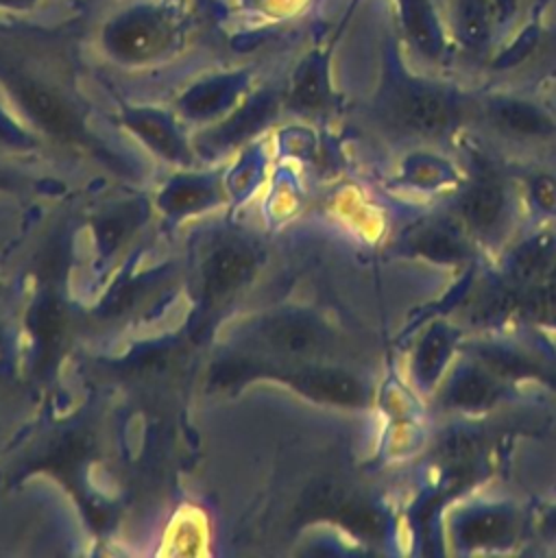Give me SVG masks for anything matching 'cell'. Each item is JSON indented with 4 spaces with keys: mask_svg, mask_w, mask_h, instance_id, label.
<instances>
[{
    "mask_svg": "<svg viewBox=\"0 0 556 558\" xmlns=\"http://www.w3.org/2000/svg\"><path fill=\"white\" fill-rule=\"evenodd\" d=\"M174 37L172 13L157 4L124 9L102 31V44L120 61H150L159 57Z\"/></svg>",
    "mask_w": 556,
    "mask_h": 558,
    "instance_id": "obj_1",
    "label": "cell"
},
{
    "mask_svg": "<svg viewBox=\"0 0 556 558\" xmlns=\"http://www.w3.org/2000/svg\"><path fill=\"white\" fill-rule=\"evenodd\" d=\"M390 109L403 129L419 135H438L443 133L456 113L454 100L438 87L406 81L392 89Z\"/></svg>",
    "mask_w": 556,
    "mask_h": 558,
    "instance_id": "obj_2",
    "label": "cell"
},
{
    "mask_svg": "<svg viewBox=\"0 0 556 558\" xmlns=\"http://www.w3.org/2000/svg\"><path fill=\"white\" fill-rule=\"evenodd\" d=\"M299 392L331 405L360 408L366 403V388L351 373L327 366H301L281 375Z\"/></svg>",
    "mask_w": 556,
    "mask_h": 558,
    "instance_id": "obj_3",
    "label": "cell"
},
{
    "mask_svg": "<svg viewBox=\"0 0 556 558\" xmlns=\"http://www.w3.org/2000/svg\"><path fill=\"white\" fill-rule=\"evenodd\" d=\"M9 87L22 109L48 133L57 137H76L81 126L74 111L52 89L26 76H11Z\"/></svg>",
    "mask_w": 556,
    "mask_h": 558,
    "instance_id": "obj_4",
    "label": "cell"
},
{
    "mask_svg": "<svg viewBox=\"0 0 556 558\" xmlns=\"http://www.w3.org/2000/svg\"><path fill=\"white\" fill-rule=\"evenodd\" d=\"M259 338L273 351L290 357H307L327 344L325 329L303 314H277L259 325Z\"/></svg>",
    "mask_w": 556,
    "mask_h": 558,
    "instance_id": "obj_5",
    "label": "cell"
},
{
    "mask_svg": "<svg viewBox=\"0 0 556 558\" xmlns=\"http://www.w3.org/2000/svg\"><path fill=\"white\" fill-rule=\"evenodd\" d=\"M486 118L499 133L517 140H539L556 133V122L545 109L517 96L488 98Z\"/></svg>",
    "mask_w": 556,
    "mask_h": 558,
    "instance_id": "obj_6",
    "label": "cell"
},
{
    "mask_svg": "<svg viewBox=\"0 0 556 558\" xmlns=\"http://www.w3.org/2000/svg\"><path fill=\"white\" fill-rule=\"evenodd\" d=\"M454 538L467 549L501 545L515 534V514L504 506H471L454 521Z\"/></svg>",
    "mask_w": 556,
    "mask_h": 558,
    "instance_id": "obj_7",
    "label": "cell"
},
{
    "mask_svg": "<svg viewBox=\"0 0 556 558\" xmlns=\"http://www.w3.org/2000/svg\"><path fill=\"white\" fill-rule=\"evenodd\" d=\"M399 22L408 44L427 61H438L445 52V31L434 0H397Z\"/></svg>",
    "mask_w": 556,
    "mask_h": 558,
    "instance_id": "obj_8",
    "label": "cell"
},
{
    "mask_svg": "<svg viewBox=\"0 0 556 558\" xmlns=\"http://www.w3.org/2000/svg\"><path fill=\"white\" fill-rule=\"evenodd\" d=\"M447 17L454 39L467 52H482L495 35L488 0H447Z\"/></svg>",
    "mask_w": 556,
    "mask_h": 558,
    "instance_id": "obj_9",
    "label": "cell"
},
{
    "mask_svg": "<svg viewBox=\"0 0 556 558\" xmlns=\"http://www.w3.org/2000/svg\"><path fill=\"white\" fill-rule=\"evenodd\" d=\"M253 268V257L242 246H222L205 264V294L209 299H220L240 286Z\"/></svg>",
    "mask_w": 556,
    "mask_h": 558,
    "instance_id": "obj_10",
    "label": "cell"
},
{
    "mask_svg": "<svg viewBox=\"0 0 556 558\" xmlns=\"http://www.w3.org/2000/svg\"><path fill=\"white\" fill-rule=\"evenodd\" d=\"M501 395V386L495 379V373L482 371L480 366L460 368L449 386L445 388V401L462 410H480L495 403Z\"/></svg>",
    "mask_w": 556,
    "mask_h": 558,
    "instance_id": "obj_11",
    "label": "cell"
},
{
    "mask_svg": "<svg viewBox=\"0 0 556 558\" xmlns=\"http://www.w3.org/2000/svg\"><path fill=\"white\" fill-rule=\"evenodd\" d=\"M554 264H556V238L549 233H541L517 246V251L508 262V275L517 286L530 288L532 283L543 279Z\"/></svg>",
    "mask_w": 556,
    "mask_h": 558,
    "instance_id": "obj_12",
    "label": "cell"
},
{
    "mask_svg": "<svg viewBox=\"0 0 556 558\" xmlns=\"http://www.w3.org/2000/svg\"><path fill=\"white\" fill-rule=\"evenodd\" d=\"M454 351V333L445 325L427 329L414 353V377L423 388H430L443 375Z\"/></svg>",
    "mask_w": 556,
    "mask_h": 558,
    "instance_id": "obj_13",
    "label": "cell"
},
{
    "mask_svg": "<svg viewBox=\"0 0 556 558\" xmlns=\"http://www.w3.org/2000/svg\"><path fill=\"white\" fill-rule=\"evenodd\" d=\"M458 209L467 227H471L473 231H488L501 218L504 190L497 183L480 181L462 194Z\"/></svg>",
    "mask_w": 556,
    "mask_h": 558,
    "instance_id": "obj_14",
    "label": "cell"
},
{
    "mask_svg": "<svg viewBox=\"0 0 556 558\" xmlns=\"http://www.w3.org/2000/svg\"><path fill=\"white\" fill-rule=\"evenodd\" d=\"M240 87H242L240 76L211 78V81H205V83L192 87L183 96L181 107L185 109V113H190L194 118H205V116H211V113L225 109L235 98Z\"/></svg>",
    "mask_w": 556,
    "mask_h": 558,
    "instance_id": "obj_15",
    "label": "cell"
},
{
    "mask_svg": "<svg viewBox=\"0 0 556 558\" xmlns=\"http://www.w3.org/2000/svg\"><path fill=\"white\" fill-rule=\"evenodd\" d=\"M126 124L157 153L166 155L168 159H181L183 144L166 118L153 111H131L126 116Z\"/></svg>",
    "mask_w": 556,
    "mask_h": 558,
    "instance_id": "obj_16",
    "label": "cell"
},
{
    "mask_svg": "<svg viewBox=\"0 0 556 558\" xmlns=\"http://www.w3.org/2000/svg\"><path fill=\"white\" fill-rule=\"evenodd\" d=\"M414 248H416V253H421L434 262H458L464 257V246H462L460 238L443 225L423 229L414 238Z\"/></svg>",
    "mask_w": 556,
    "mask_h": 558,
    "instance_id": "obj_17",
    "label": "cell"
},
{
    "mask_svg": "<svg viewBox=\"0 0 556 558\" xmlns=\"http://www.w3.org/2000/svg\"><path fill=\"white\" fill-rule=\"evenodd\" d=\"M523 290L525 292H523L521 310L534 318L556 323V264L543 279H539L536 283Z\"/></svg>",
    "mask_w": 556,
    "mask_h": 558,
    "instance_id": "obj_18",
    "label": "cell"
},
{
    "mask_svg": "<svg viewBox=\"0 0 556 558\" xmlns=\"http://www.w3.org/2000/svg\"><path fill=\"white\" fill-rule=\"evenodd\" d=\"M325 100V72L321 61H310L301 70L294 89H292V102L305 109L318 107Z\"/></svg>",
    "mask_w": 556,
    "mask_h": 558,
    "instance_id": "obj_19",
    "label": "cell"
},
{
    "mask_svg": "<svg viewBox=\"0 0 556 558\" xmlns=\"http://www.w3.org/2000/svg\"><path fill=\"white\" fill-rule=\"evenodd\" d=\"M209 190L203 183H177L166 190L161 196V205H166L170 211H190L196 207H203L209 201Z\"/></svg>",
    "mask_w": 556,
    "mask_h": 558,
    "instance_id": "obj_20",
    "label": "cell"
},
{
    "mask_svg": "<svg viewBox=\"0 0 556 558\" xmlns=\"http://www.w3.org/2000/svg\"><path fill=\"white\" fill-rule=\"evenodd\" d=\"M475 456H478V445L469 434H454L443 445V460L447 462V466L456 471L471 466L475 462Z\"/></svg>",
    "mask_w": 556,
    "mask_h": 558,
    "instance_id": "obj_21",
    "label": "cell"
},
{
    "mask_svg": "<svg viewBox=\"0 0 556 558\" xmlns=\"http://www.w3.org/2000/svg\"><path fill=\"white\" fill-rule=\"evenodd\" d=\"M530 198L536 209L556 216V179L549 174H536L530 181Z\"/></svg>",
    "mask_w": 556,
    "mask_h": 558,
    "instance_id": "obj_22",
    "label": "cell"
},
{
    "mask_svg": "<svg viewBox=\"0 0 556 558\" xmlns=\"http://www.w3.org/2000/svg\"><path fill=\"white\" fill-rule=\"evenodd\" d=\"M59 323H61L59 307L52 301L44 303L39 314H37V333L41 336V340L50 342L57 336V331H59Z\"/></svg>",
    "mask_w": 556,
    "mask_h": 558,
    "instance_id": "obj_23",
    "label": "cell"
},
{
    "mask_svg": "<svg viewBox=\"0 0 556 558\" xmlns=\"http://www.w3.org/2000/svg\"><path fill=\"white\" fill-rule=\"evenodd\" d=\"M545 530L556 536V508L545 517Z\"/></svg>",
    "mask_w": 556,
    "mask_h": 558,
    "instance_id": "obj_24",
    "label": "cell"
},
{
    "mask_svg": "<svg viewBox=\"0 0 556 558\" xmlns=\"http://www.w3.org/2000/svg\"><path fill=\"white\" fill-rule=\"evenodd\" d=\"M20 2H31V0H0V4H20Z\"/></svg>",
    "mask_w": 556,
    "mask_h": 558,
    "instance_id": "obj_25",
    "label": "cell"
},
{
    "mask_svg": "<svg viewBox=\"0 0 556 558\" xmlns=\"http://www.w3.org/2000/svg\"><path fill=\"white\" fill-rule=\"evenodd\" d=\"M0 344H2V333H0Z\"/></svg>",
    "mask_w": 556,
    "mask_h": 558,
    "instance_id": "obj_26",
    "label": "cell"
}]
</instances>
